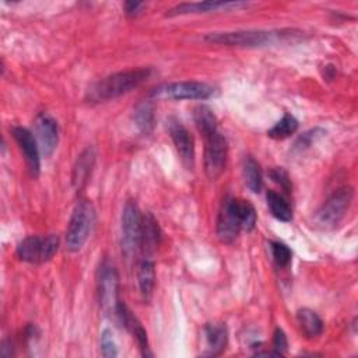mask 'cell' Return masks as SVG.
Returning a JSON list of instances; mask_svg holds the SVG:
<instances>
[{
    "instance_id": "obj_1",
    "label": "cell",
    "mask_w": 358,
    "mask_h": 358,
    "mask_svg": "<svg viewBox=\"0 0 358 358\" xmlns=\"http://www.w3.org/2000/svg\"><path fill=\"white\" fill-rule=\"evenodd\" d=\"M150 73L151 70L148 67H141L108 76L96 81L91 88H88L87 99H90L91 102H105L109 99H115L144 83L148 78Z\"/></svg>"
},
{
    "instance_id": "obj_2",
    "label": "cell",
    "mask_w": 358,
    "mask_h": 358,
    "mask_svg": "<svg viewBox=\"0 0 358 358\" xmlns=\"http://www.w3.org/2000/svg\"><path fill=\"white\" fill-rule=\"evenodd\" d=\"M95 224V210L88 200H80L66 229V249L71 253L81 250Z\"/></svg>"
},
{
    "instance_id": "obj_3",
    "label": "cell",
    "mask_w": 358,
    "mask_h": 358,
    "mask_svg": "<svg viewBox=\"0 0 358 358\" xmlns=\"http://www.w3.org/2000/svg\"><path fill=\"white\" fill-rule=\"evenodd\" d=\"M284 32L273 31H234V32H214L204 36L207 42L227 45V46H242L256 48L274 43L280 36H285Z\"/></svg>"
},
{
    "instance_id": "obj_4",
    "label": "cell",
    "mask_w": 358,
    "mask_h": 358,
    "mask_svg": "<svg viewBox=\"0 0 358 358\" xmlns=\"http://www.w3.org/2000/svg\"><path fill=\"white\" fill-rule=\"evenodd\" d=\"M354 190L350 186L336 189L316 213V224L324 229L334 228L344 218L351 201Z\"/></svg>"
},
{
    "instance_id": "obj_5",
    "label": "cell",
    "mask_w": 358,
    "mask_h": 358,
    "mask_svg": "<svg viewBox=\"0 0 358 358\" xmlns=\"http://www.w3.org/2000/svg\"><path fill=\"white\" fill-rule=\"evenodd\" d=\"M59 249L57 235H31L24 238L17 246V256L28 263H45L50 260Z\"/></svg>"
},
{
    "instance_id": "obj_6",
    "label": "cell",
    "mask_w": 358,
    "mask_h": 358,
    "mask_svg": "<svg viewBox=\"0 0 358 358\" xmlns=\"http://www.w3.org/2000/svg\"><path fill=\"white\" fill-rule=\"evenodd\" d=\"M143 217L134 201H127L122 211V252L131 257L141 242Z\"/></svg>"
},
{
    "instance_id": "obj_7",
    "label": "cell",
    "mask_w": 358,
    "mask_h": 358,
    "mask_svg": "<svg viewBox=\"0 0 358 358\" xmlns=\"http://www.w3.org/2000/svg\"><path fill=\"white\" fill-rule=\"evenodd\" d=\"M98 295H99V303L102 310L106 315H113L116 312L117 303L120 302L117 299V291H119V277L115 266L103 260L98 270Z\"/></svg>"
},
{
    "instance_id": "obj_8",
    "label": "cell",
    "mask_w": 358,
    "mask_h": 358,
    "mask_svg": "<svg viewBox=\"0 0 358 358\" xmlns=\"http://www.w3.org/2000/svg\"><path fill=\"white\" fill-rule=\"evenodd\" d=\"M214 94V88L200 81L169 83L154 88L151 96L171 99H207Z\"/></svg>"
},
{
    "instance_id": "obj_9",
    "label": "cell",
    "mask_w": 358,
    "mask_h": 358,
    "mask_svg": "<svg viewBox=\"0 0 358 358\" xmlns=\"http://www.w3.org/2000/svg\"><path fill=\"white\" fill-rule=\"evenodd\" d=\"M206 138V151H204V168L210 179L218 178L225 169L228 145L225 137L218 131V129L207 136Z\"/></svg>"
},
{
    "instance_id": "obj_10",
    "label": "cell",
    "mask_w": 358,
    "mask_h": 358,
    "mask_svg": "<svg viewBox=\"0 0 358 358\" xmlns=\"http://www.w3.org/2000/svg\"><path fill=\"white\" fill-rule=\"evenodd\" d=\"M241 229L242 228L235 207V197H228L224 200L221 210L218 213L217 235L221 242L232 243L236 239Z\"/></svg>"
},
{
    "instance_id": "obj_11",
    "label": "cell",
    "mask_w": 358,
    "mask_h": 358,
    "mask_svg": "<svg viewBox=\"0 0 358 358\" xmlns=\"http://www.w3.org/2000/svg\"><path fill=\"white\" fill-rule=\"evenodd\" d=\"M35 138L43 157L53 154L59 141V127L57 122L50 115L45 112L38 115L35 120Z\"/></svg>"
},
{
    "instance_id": "obj_12",
    "label": "cell",
    "mask_w": 358,
    "mask_h": 358,
    "mask_svg": "<svg viewBox=\"0 0 358 358\" xmlns=\"http://www.w3.org/2000/svg\"><path fill=\"white\" fill-rule=\"evenodd\" d=\"M168 131L171 134V138L176 147V151L182 159V162L187 166H193L194 161V144L193 137L187 131V129L176 119H169L168 122Z\"/></svg>"
},
{
    "instance_id": "obj_13",
    "label": "cell",
    "mask_w": 358,
    "mask_h": 358,
    "mask_svg": "<svg viewBox=\"0 0 358 358\" xmlns=\"http://www.w3.org/2000/svg\"><path fill=\"white\" fill-rule=\"evenodd\" d=\"M13 136L25 157V161L28 164L31 173L34 176H38L39 168H41V161H39L41 151H39L35 136L28 129L21 127V126H17L13 129Z\"/></svg>"
},
{
    "instance_id": "obj_14",
    "label": "cell",
    "mask_w": 358,
    "mask_h": 358,
    "mask_svg": "<svg viewBox=\"0 0 358 358\" xmlns=\"http://www.w3.org/2000/svg\"><path fill=\"white\" fill-rule=\"evenodd\" d=\"M246 3L243 1H194V3H180L172 7L168 11V15H180V14H194V13H208L227 8L242 7Z\"/></svg>"
},
{
    "instance_id": "obj_15",
    "label": "cell",
    "mask_w": 358,
    "mask_h": 358,
    "mask_svg": "<svg viewBox=\"0 0 358 358\" xmlns=\"http://www.w3.org/2000/svg\"><path fill=\"white\" fill-rule=\"evenodd\" d=\"M204 338L207 344L206 355H220L228 341V331L224 323H207L204 326Z\"/></svg>"
},
{
    "instance_id": "obj_16",
    "label": "cell",
    "mask_w": 358,
    "mask_h": 358,
    "mask_svg": "<svg viewBox=\"0 0 358 358\" xmlns=\"http://www.w3.org/2000/svg\"><path fill=\"white\" fill-rule=\"evenodd\" d=\"M95 162V150L92 147L85 148L77 158L74 169H73V185L76 189H81L91 175L92 166Z\"/></svg>"
},
{
    "instance_id": "obj_17",
    "label": "cell",
    "mask_w": 358,
    "mask_h": 358,
    "mask_svg": "<svg viewBox=\"0 0 358 358\" xmlns=\"http://www.w3.org/2000/svg\"><path fill=\"white\" fill-rule=\"evenodd\" d=\"M161 239V231L158 227V222L152 217V214L147 213L143 217L141 221V242L140 246H143L144 252L151 253L158 246Z\"/></svg>"
},
{
    "instance_id": "obj_18",
    "label": "cell",
    "mask_w": 358,
    "mask_h": 358,
    "mask_svg": "<svg viewBox=\"0 0 358 358\" xmlns=\"http://www.w3.org/2000/svg\"><path fill=\"white\" fill-rule=\"evenodd\" d=\"M242 175H243L245 185L250 192L259 193L262 190V186H263L262 169L259 162L253 157L250 155L245 157L243 165H242Z\"/></svg>"
},
{
    "instance_id": "obj_19",
    "label": "cell",
    "mask_w": 358,
    "mask_h": 358,
    "mask_svg": "<svg viewBox=\"0 0 358 358\" xmlns=\"http://www.w3.org/2000/svg\"><path fill=\"white\" fill-rule=\"evenodd\" d=\"M296 319H298V323H299L303 334L308 338H315V337L322 334L323 322L317 316L316 312H313L310 309H306V308L299 309L298 313H296Z\"/></svg>"
},
{
    "instance_id": "obj_20",
    "label": "cell",
    "mask_w": 358,
    "mask_h": 358,
    "mask_svg": "<svg viewBox=\"0 0 358 358\" xmlns=\"http://www.w3.org/2000/svg\"><path fill=\"white\" fill-rule=\"evenodd\" d=\"M267 206L273 214L280 221L288 222L292 220V210L288 204V201L278 193L270 190L267 192Z\"/></svg>"
},
{
    "instance_id": "obj_21",
    "label": "cell",
    "mask_w": 358,
    "mask_h": 358,
    "mask_svg": "<svg viewBox=\"0 0 358 358\" xmlns=\"http://www.w3.org/2000/svg\"><path fill=\"white\" fill-rule=\"evenodd\" d=\"M193 119L197 129L203 133V136H207L217 130V117L214 112L206 105H200L194 109Z\"/></svg>"
},
{
    "instance_id": "obj_22",
    "label": "cell",
    "mask_w": 358,
    "mask_h": 358,
    "mask_svg": "<svg viewBox=\"0 0 358 358\" xmlns=\"http://www.w3.org/2000/svg\"><path fill=\"white\" fill-rule=\"evenodd\" d=\"M137 278H138V287H140L141 294L144 296H150L152 292V288H154V282H155V270H154L152 260L145 257L140 263Z\"/></svg>"
},
{
    "instance_id": "obj_23",
    "label": "cell",
    "mask_w": 358,
    "mask_h": 358,
    "mask_svg": "<svg viewBox=\"0 0 358 358\" xmlns=\"http://www.w3.org/2000/svg\"><path fill=\"white\" fill-rule=\"evenodd\" d=\"M134 122L140 131L148 134L154 129V108L150 102H141L134 109Z\"/></svg>"
},
{
    "instance_id": "obj_24",
    "label": "cell",
    "mask_w": 358,
    "mask_h": 358,
    "mask_svg": "<svg viewBox=\"0 0 358 358\" xmlns=\"http://www.w3.org/2000/svg\"><path fill=\"white\" fill-rule=\"evenodd\" d=\"M298 129V120L289 115V113H285L268 131V137L271 138H275V140H282V138H287L288 136L294 134Z\"/></svg>"
},
{
    "instance_id": "obj_25",
    "label": "cell",
    "mask_w": 358,
    "mask_h": 358,
    "mask_svg": "<svg viewBox=\"0 0 358 358\" xmlns=\"http://www.w3.org/2000/svg\"><path fill=\"white\" fill-rule=\"evenodd\" d=\"M235 207H236V213L239 217V222H241V228L245 231H252L256 225V210L253 207L252 203H249L248 200H242V199H235Z\"/></svg>"
},
{
    "instance_id": "obj_26",
    "label": "cell",
    "mask_w": 358,
    "mask_h": 358,
    "mask_svg": "<svg viewBox=\"0 0 358 358\" xmlns=\"http://www.w3.org/2000/svg\"><path fill=\"white\" fill-rule=\"evenodd\" d=\"M271 255L278 267H285L291 262V250L282 242H271Z\"/></svg>"
},
{
    "instance_id": "obj_27",
    "label": "cell",
    "mask_w": 358,
    "mask_h": 358,
    "mask_svg": "<svg viewBox=\"0 0 358 358\" xmlns=\"http://www.w3.org/2000/svg\"><path fill=\"white\" fill-rule=\"evenodd\" d=\"M268 175H270L271 180L275 182L277 185H280V187H281L284 192H287V193L291 192L292 185H291V179H289V176H288V173H287L285 169H282L281 166H274V168H271V169L268 171Z\"/></svg>"
},
{
    "instance_id": "obj_28",
    "label": "cell",
    "mask_w": 358,
    "mask_h": 358,
    "mask_svg": "<svg viewBox=\"0 0 358 358\" xmlns=\"http://www.w3.org/2000/svg\"><path fill=\"white\" fill-rule=\"evenodd\" d=\"M101 350H102V355L103 357L112 358V357L117 355V347L115 344L112 333L108 329H105L102 331V336H101Z\"/></svg>"
},
{
    "instance_id": "obj_29",
    "label": "cell",
    "mask_w": 358,
    "mask_h": 358,
    "mask_svg": "<svg viewBox=\"0 0 358 358\" xmlns=\"http://www.w3.org/2000/svg\"><path fill=\"white\" fill-rule=\"evenodd\" d=\"M288 347V341H287V336L281 329H275L274 336H273V350L281 357Z\"/></svg>"
},
{
    "instance_id": "obj_30",
    "label": "cell",
    "mask_w": 358,
    "mask_h": 358,
    "mask_svg": "<svg viewBox=\"0 0 358 358\" xmlns=\"http://www.w3.org/2000/svg\"><path fill=\"white\" fill-rule=\"evenodd\" d=\"M319 133H323V130H320V129H313V130H309V131L303 133V134L298 138V141L295 143L296 148L303 150V148L309 147V145L319 137Z\"/></svg>"
},
{
    "instance_id": "obj_31",
    "label": "cell",
    "mask_w": 358,
    "mask_h": 358,
    "mask_svg": "<svg viewBox=\"0 0 358 358\" xmlns=\"http://www.w3.org/2000/svg\"><path fill=\"white\" fill-rule=\"evenodd\" d=\"M145 4L141 3V1H126L124 3V10H126V14L129 15H136L137 13H140V10L144 7Z\"/></svg>"
}]
</instances>
